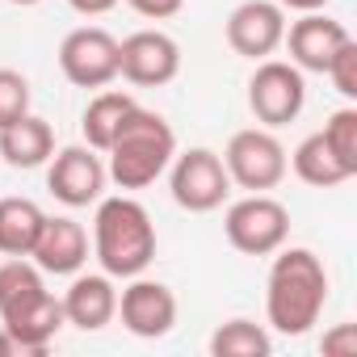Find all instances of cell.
<instances>
[{
  "label": "cell",
  "instance_id": "6da1fadb",
  "mask_svg": "<svg viewBox=\"0 0 357 357\" xmlns=\"http://www.w3.org/2000/svg\"><path fill=\"white\" fill-rule=\"evenodd\" d=\"M328 303V269L311 248H278L265 282V315L273 332L303 336L319 324Z\"/></svg>",
  "mask_w": 357,
  "mask_h": 357
},
{
  "label": "cell",
  "instance_id": "7a4b0ae2",
  "mask_svg": "<svg viewBox=\"0 0 357 357\" xmlns=\"http://www.w3.org/2000/svg\"><path fill=\"white\" fill-rule=\"evenodd\" d=\"M93 257L109 278H139L155 261L151 215L135 198H97L93 215Z\"/></svg>",
  "mask_w": 357,
  "mask_h": 357
},
{
  "label": "cell",
  "instance_id": "3957f363",
  "mask_svg": "<svg viewBox=\"0 0 357 357\" xmlns=\"http://www.w3.org/2000/svg\"><path fill=\"white\" fill-rule=\"evenodd\" d=\"M105 155H109L105 172H109L114 185H122V190H147L155 176L168 172V164L176 155V135H172V126L160 114L135 105L126 114L122 130L114 135V143L105 147Z\"/></svg>",
  "mask_w": 357,
  "mask_h": 357
},
{
  "label": "cell",
  "instance_id": "277c9868",
  "mask_svg": "<svg viewBox=\"0 0 357 357\" xmlns=\"http://www.w3.org/2000/svg\"><path fill=\"white\" fill-rule=\"evenodd\" d=\"M168 190H172V202L190 211V215H206V211H219L231 194V176H227V164L223 155H215L211 147H190L181 155H172L168 164Z\"/></svg>",
  "mask_w": 357,
  "mask_h": 357
},
{
  "label": "cell",
  "instance_id": "5b68a950",
  "mask_svg": "<svg viewBox=\"0 0 357 357\" xmlns=\"http://www.w3.org/2000/svg\"><path fill=\"white\" fill-rule=\"evenodd\" d=\"M223 164H227V176L231 185L248 190V194H265L273 185H282V176L290 168L286 160V147L278 143V135L269 126H248V130H236L227 151H223Z\"/></svg>",
  "mask_w": 357,
  "mask_h": 357
},
{
  "label": "cell",
  "instance_id": "8992f818",
  "mask_svg": "<svg viewBox=\"0 0 357 357\" xmlns=\"http://www.w3.org/2000/svg\"><path fill=\"white\" fill-rule=\"evenodd\" d=\"M223 231H227V244L236 252H244V257H269L290 236V211L278 198H269V194H248V198H240V202L227 206Z\"/></svg>",
  "mask_w": 357,
  "mask_h": 357
},
{
  "label": "cell",
  "instance_id": "52a82bcc",
  "mask_svg": "<svg viewBox=\"0 0 357 357\" xmlns=\"http://www.w3.org/2000/svg\"><path fill=\"white\" fill-rule=\"evenodd\" d=\"M307 105V80L294 63L282 59H261V68L248 80V109L257 114L261 126H286L303 114Z\"/></svg>",
  "mask_w": 357,
  "mask_h": 357
},
{
  "label": "cell",
  "instance_id": "ba28073f",
  "mask_svg": "<svg viewBox=\"0 0 357 357\" xmlns=\"http://www.w3.org/2000/svg\"><path fill=\"white\" fill-rule=\"evenodd\" d=\"M59 68L76 89H105L118 80V38L101 26H80L59 43Z\"/></svg>",
  "mask_w": 357,
  "mask_h": 357
},
{
  "label": "cell",
  "instance_id": "9c48e42d",
  "mask_svg": "<svg viewBox=\"0 0 357 357\" xmlns=\"http://www.w3.org/2000/svg\"><path fill=\"white\" fill-rule=\"evenodd\" d=\"M181 72V47L164 30H135L118 43V76H126L139 89H160Z\"/></svg>",
  "mask_w": 357,
  "mask_h": 357
},
{
  "label": "cell",
  "instance_id": "30bf717a",
  "mask_svg": "<svg viewBox=\"0 0 357 357\" xmlns=\"http://www.w3.org/2000/svg\"><path fill=\"white\" fill-rule=\"evenodd\" d=\"M286 38V9L278 0H244L227 17V47L244 59H269Z\"/></svg>",
  "mask_w": 357,
  "mask_h": 357
},
{
  "label": "cell",
  "instance_id": "8fae6325",
  "mask_svg": "<svg viewBox=\"0 0 357 357\" xmlns=\"http://www.w3.org/2000/svg\"><path fill=\"white\" fill-rule=\"evenodd\" d=\"M118 315H122V328L130 336H143V340L168 336L176 324V294L164 282L130 278V286L118 294Z\"/></svg>",
  "mask_w": 357,
  "mask_h": 357
},
{
  "label": "cell",
  "instance_id": "7c38bea8",
  "mask_svg": "<svg viewBox=\"0 0 357 357\" xmlns=\"http://www.w3.org/2000/svg\"><path fill=\"white\" fill-rule=\"evenodd\" d=\"M105 181H109V172H105V164L93 147H63L51 160V172H47V190L72 211L97 202Z\"/></svg>",
  "mask_w": 357,
  "mask_h": 357
},
{
  "label": "cell",
  "instance_id": "4fadbf2b",
  "mask_svg": "<svg viewBox=\"0 0 357 357\" xmlns=\"http://www.w3.org/2000/svg\"><path fill=\"white\" fill-rule=\"evenodd\" d=\"M353 34L340 26V22H332V17H324V13H303L298 22H290L286 26V47H290V63L298 68V72H328V63H332V55L349 43Z\"/></svg>",
  "mask_w": 357,
  "mask_h": 357
},
{
  "label": "cell",
  "instance_id": "5bb4252c",
  "mask_svg": "<svg viewBox=\"0 0 357 357\" xmlns=\"http://www.w3.org/2000/svg\"><path fill=\"white\" fill-rule=\"evenodd\" d=\"M30 257H34V265L43 273H55V278L80 273V265L89 261V231L76 219H68V215H55V219L47 215Z\"/></svg>",
  "mask_w": 357,
  "mask_h": 357
},
{
  "label": "cell",
  "instance_id": "9a60e30c",
  "mask_svg": "<svg viewBox=\"0 0 357 357\" xmlns=\"http://www.w3.org/2000/svg\"><path fill=\"white\" fill-rule=\"evenodd\" d=\"M63 324H68V319H63V303H59L51 290H38V294L22 298L13 311L0 315V328L13 332V336L30 349V357H43V353L51 349V340L59 336Z\"/></svg>",
  "mask_w": 357,
  "mask_h": 357
},
{
  "label": "cell",
  "instance_id": "2e32d148",
  "mask_svg": "<svg viewBox=\"0 0 357 357\" xmlns=\"http://www.w3.org/2000/svg\"><path fill=\"white\" fill-rule=\"evenodd\" d=\"M59 303H63V319L76 324L80 332H101L118 315V290L109 273H80Z\"/></svg>",
  "mask_w": 357,
  "mask_h": 357
},
{
  "label": "cell",
  "instance_id": "e0dca14e",
  "mask_svg": "<svg viewBox=\"0 0 357 357\" xmlns=\"http://www.w3.org/2000/svg\"><path fill=\"white\" fill-rule=\"evenodd\" d=\"M0 155L13 168H38L55 155V130L38 114H26L13 126L0 130Z\"/></svg>",
  "mask_w": 357,
  "mask_h": 357
},
{
  "label": "cell",
  "instance_id": "ac0fdd59",
  "mask_svg": "<svg viewBox=\"0 0 357 357\" xmlns=\"http://www.w3.org/2000/svg\"><path fill=\"white\" fill-rule=\"evenodd\" d=\"M43 211L30 198H0V252L5 257H30L38 231H43Z\"/></svg>",
  "mask_w": 357,
  "mask_h": 357
},
{
  "label": "cell",
  "instance_id": "d6986e66",
  "mask_svg": "<svg viewBox=\"0 0 357 357\" xmlns=\"http://www.w3.org/2000/svg\"><path fill=\"white\" fill-rule=\"evenodd\" d=\"M294 172H298V181H307V185H315V190H336V185H344L349 181V168L332 155V147L324 143V135H307L298 147H294Z\"/></svg>",
  "mask_w": 357,
  "mask_h": 357
},
{
  "label": "cell",
  "instance_id": "ffe728a7",
  "mask_svg": "<svg viewBox=\"0 0 357 357\" xmlns=\"http://www.w3.org/2000/svg\"><path fill=\"white\" fill-rule=\"evenodd\" d=\"M135 105H139V101H135L130 93H97V97L89 101L84 118H80V130H84L89 147H93V151H105V147L114 143V135L122 130V122H126V114H130Z\"/></svg>",
  "mask_w": 357,
  "mask_h": 357
},
{
  "label": "cell",
  "instance_id": "44dd1931",
  "mask_svg": "<svg viewBox=\"0 0 357 357\" xmlns=\"http://www.w3.org/2000/svg\"><path fill=\"white\" fill-rule=\"evenodd\" d=\"M269 349H273L269 332L261 324H252V319H227L211 336L215 357H269Z\"/></svg>",
  "mask_w": 357,
  "mask_h": 357
},
{
  "label": "cell",
  "instance_id": "7402d4cb",
  "mask_svg": "<svg viewBox=\"0 0 357 357\" xmlns=\"http://www.w3.org/2000/svg\"><path fill=\"white\" fill-rule=\"evenodd\" d=\"M38 290H47V286H43V269H38L34 261L9 257L5 265H0V315L13 311L22 298H30V294H38Z\"/></svg>",
  "mask_w": 357,
  "mask_h": 357
},
{
  "label": "cell",
  "instance_id": "603a6c76",
  "mask_svg": "<svg viewBox=\"0 0 357 357\" xmlns=\"http://www.w3.org/2000/svg\"><path fill=\"white\" fill-rule=\"evenodd\" d=\"M324 143L332 147V155L357 176V109L353 105H344V109H336L328 122H324Z\"/></svg>",
  "mask_w": 357,
  "mask_h": 357
},
{
  "label": "cell",
  "instance_id": "cb8c5ba5",
  "mask_svg": "<svg viewBox=\"0 0 357 357\" xmlns=\"http://www.w3.org/2000/svg\"><path fill=\"white\" fill-rule=\"evenodd\" d=\"M30 114V80L13 68H0V130Z\"/></svg>",
  "mask_w": 357,
  "mask_h": 357
},
{
  "label": "cell",
  "instance_id": "d4e9b609",
  "mask_svg": "<svg viewBox=\"0 0 357 357\" xmlns=\"http://www.w3.org/2000/svg\"><path fill=\"white\" fill-rule=\"evenodd\" d=\"M328 80L336 84V93H340L344 101H357V43H353V38L332 55V63H328Z\"/></svg>",
  "mask_w": 357,
  "mask_h": 357
},
{
  "label": "cell",
  "instance_id": "484cf974",
  "mask_svg": "<svg viewBox=\"0 0 357 357\" xmlns=\"http://www.w3.org/2000/svg\"><path fill=\"white\" fill-rule=\"evenodd\" d=\"M328 357H353L357 353V324H336L332 332H324V344H319Z\"/></svg>",
  "mask_w": 357,
  "mask_h": 357
},
{
  "label": "cell",
  "instance_id": "4316f807",
  "mask_svg": "<svg viewBox=\"0 0 357 357\" xmlns=\"http://www.w3.org/2000/svg\"><path fill=\"white\" fill-rule=\"evenodd\" d=\"M126 5L139 13V17H151V22H164V17H176L185 9V0H126Z\"/></svg>",
  "mask_w": 357,
  "mask_h": 357
},
{
  "label": "cell",
  "instance_id": "83f0119b",
  "mask_svg": "<svg viewBox=\"0 0 357 357\" xmlns=\"http://www.w3.org/2000/svg\"><path fill=\"white\" fill-rule=\"evenodd\" d=\"M68 5L76 9V13H84V17H101V13H109L118 0H68Z\"/></svg>",
  "mask_w": 357,
  "mask_h": 357
},
{
  "label": "cell",
  "instance_id": "f1b7e54d",
  "mask_svg": "<svg viewBox=\"0 0 357 357\" xmlns=\"http://www.w3.org/2000/svg\"><path fill=\"white\" fill-rule=\"evenodd\" d=\"M282 9H298V13H319L328 0H278Z\"/></svg>",
  "mask_w": 357,
  "mask_h": 357
},
{
  "label": "cell",
  "instance_id": "f546056e",
  "mask_svg": "<svg viewBox=\"0 0 357 357\" xmlns=\"http://www.w3.org/2000/svg\"><path fill=\"white\" fill-rule=\"evenodd\" d=\"M13 5H38V0H13Z\"/></svg>",
  "mask_w": 357,
  "mask_h": 357
}]
</instances>
